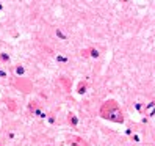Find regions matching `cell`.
<instances>
[{
	"label": "cell",
	"mask_w": 155,
	"mask_h": 146,
	"mask_svg": "<svg viewBox=\"0 0 155 146\" xmlns=\"http://www.w3.org/2000/svg\"><path fill=\"white\" fill-rule=\"evenodd\" d=\"M0 77H2V79H5V77H6V74H5V71H0Z\"/></svg>",
	"instance_id": "obj_3"
},
{
	"label": "cell",
	"mask_w": 155,
	"mask_h": 146,
	"mask_svg": "<svg viewBox=\"0 0 155 146\" xmlns=\"http://www.w3.org/2000/svg\"><path fill=\"white\" fill-rule=\"evenodd\" d=\"M0 60H2V61H10V57H8L5 52H2L0 54Z\"/></svg>",
	"instance_id": "obj_2"
},
{
	"label": "cell",
	"mask_w": 155,
	"mask_h": 146,
	"mask_svg": "<svg viewBox=\"0 0 155 146\" xmlns=\"http://www.w3.org/2000/svg\"><path fill=\"white\" fill-rule=\"evenodd\" d=\"M100 115L103 118L110 119V121H114V123H122L124 121L122 111L119 110V107H118V104H116L114 101H107L105 104L102 105Z\"/></svg>",
	"instance_id": "obj_1"
}]
</instances>
